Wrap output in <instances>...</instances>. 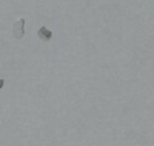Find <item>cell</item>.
<instances>
[{
  "label": "cell",
  "mask_w": 154,
  "mask_h": 146,
  "mask_svg": "<svg viewBox=\"0 0 154 146\" xmlns=\"http://www.w3.org/2000/svg\"><path fill=\"white\" fill-rule=\"evenodd\" d=\"M25 23H26V19L25 18H21L19 21H17L13 26V36L14 38L17 40H21V38L25 36Z\"/></svg>",
  "instance_id": "1"
},
{
  "label": "cell",
  "mask_w": 154,
  "mask_h": 146,
  "mask_svg": "<svg viewBox=\"0 0 154 146\" xmlns=\"http://www.w3.org/2000/svg\"><path fill=\"white\" fill-rule=\"evenodd\" d=\"M4 87V80H0V90Z\"/></svg>",
  "instance_id": "3"
},
{
  "label": "cell",
  "mask_w": 154,
  "mask_h": 146,
  "mask_svg": "<svg viewBox=\"0 0 154 146\" xmlns=\"http://www.w3.org/2000/svg\"><path fill=\"white\" fill-rule=\"evenodd\" d=\"M37 36H38V38H41V40H44V41H49L53 37V32L49 28L41 27V28H38V31H37Z\"/></svg>",
  "instance_id": "2"
}]
</instances>
